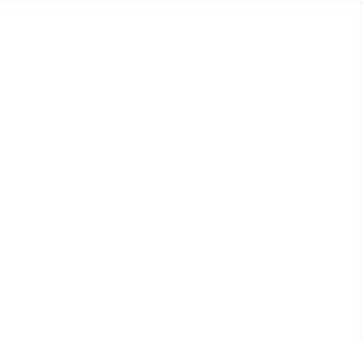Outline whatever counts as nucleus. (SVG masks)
I'll list each match as a JSON object with an SVG mask.
<instances>
[]
</instances>
